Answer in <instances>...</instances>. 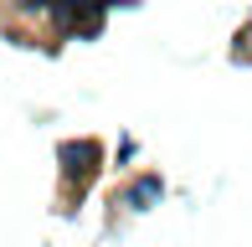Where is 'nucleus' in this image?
<instances>
[{"instance_id": "1", "label": "nucleus", "mask_w": 252, "mask_h": 247, "mask_svg": "<svg viewBox=\"0 0 252 247\" xmlns=\"http://www.w3.org/2000/svg\"><path fill=\"white\" fill-rule=\"evenodd\" d=\"M93 160H98V144H93V139L62 144V170L72 175V181H88V175H93Z\"/></svg>"}, {"instance_id": "2", "label": "nucleus", "mask_w": 252, "mask_h": 247, "mask_svg": "<svg viewBox=\"0 0 252 247\" xmlns=\"http://www.w3.org/2000/svg\"><path fill=\"white\" fill-rule=\"evenodd\" d=\"M159 190H165V185H159V175H144V181H134V185H129V206H134V211H144L150 201H159Z\"/></svg>"}, {"instance_id": "3", "label": "nucleus", "mask_w": 252, "mask_h": 247, "mask_svg": "<svg viewBox=\"0 0 252 247\" xmlns=\"http://www.w3.org/2000/svg\"><path fill=\"white\" fill-rule=\"evenodd\" d=\"M21 5H47V0H21Z\"/></svg>"}]
</instances>
